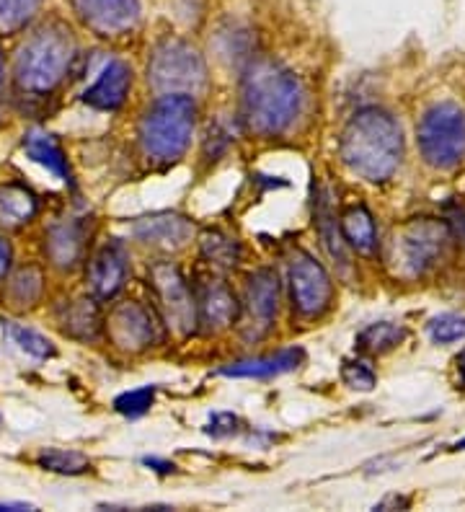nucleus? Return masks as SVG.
<instances>
[{
  "label": "nucleus",
  "mask_w": 465,
  "mask_h": 512,
  "mask_svg": "<svg viewBox=\"0 0 465 512\" xmlns=\"http://www.w3.org/2000/svg\"><path fill=\"white\" fill-rule=\"evenodd\" d=\"M429 337L437 344H453L465 339V316L458 313H442L429 324Z\"/></svg>",
  "instance_id": "obj_30"
},
{
  "label": "nucleus",
  "mask_w": 465,
  "mask_h": 512,
  "mask_svg": "<svg viewBox=\"0 0 465 512\" xmlns=\"http://www.w3.org/2000/svg\"><path fill=\"white\" fill-rule=\"evenodd\" d=\"M341 236L360 254H372L378 249V231H375V220H372L370 210L362 205H354L344 210L341 215Z\"/></svg>",
  "instance_id": "obj_19"
},
{
  "label": "nucleus",
  "mask_w": 465,
  "mask_h": 512,
  "mask_svg": "<svg viewBox=\"0 0 465 512\" xmlns=\"http://www.w3.org/2000/svg\"><path fill=\"white\" fill-rule=\"evenodd\" d=\"M455 450H465V438L460 443H455Z\"/></svg>",
  "instance_id": "obj_38"
},
{
  "label": "nucleus",
  "mask_w": 465,
  "mask_h": 512,
  "mask_svg": "<svg viewBox=\"0 0 465 512\" xmlns=\"http://www.w3.org/2000/svg\"><path fill=\"white\" fill-rule=\"evenodd\" d=\"M127 262H130L127 251L119 241H109L101 246L88 267V282H91L93 293L99 298H114L127 282V272H130Z\"/></svg>",
  "instance_id": "obj_12"
},
{
  "label": "nucleus",
  "mask_w": 465,
  "mask_h": 512,
  "mask_svg": "<svg viewBox=\"0 0 465 512\" xmlns=\"http://www.w3.org/2000/svg\"><path fill=\"white\" fill-rule=\"evenodd\" d=\"M132 86V70L122 63V60H109V63L101 68L99 78L88 88L83 99L86 104H91L93 109H104V112H114L124 104L127 99V91Z\"/></svg>",
  "instance_id": "obj_15"
},
{
  "label": "nucleus",
  "mask_w": 465,
  "mask_h": 512,
  "mask_svg": "<svg viewBox=\"0 0 465 512\" xmlns=\"http://www.w3.org/2000/svg\"><path fill=\"white\" fill-rule=\"evenodd\" d=\"M455 365H458V375H460V383L465 386V350L455 357Z\"/></svg>",
  "instance_id": "obj_34"
},
{
  "label": "nucleus",
  "mask_w": 465,
  "mask_h": 512,
  "mask_svg": "<svg viewBox=\"0 0 465 512\" xmlns=\"http://www.w3.org/2000/svg\"><path fill=\"white\" fill-rule=\"evenodd\" d=\"M75 57V42L60 24L42 26L21 47L16 60V81L29 94H50L68 75Z\"/></svg>",
  "instance_id": "obj_5"
},
{
  "label": "nucleus",
  "mask_w": 465,
  "mask_h": 512,
  "mask_svg": "<svg viewBox=\"0 0 465 512\" xmlns=\"http://www.w3.org/2000/svg\"><path fill=\"white\" fill-rule=\"evenodd\" d=\"M8 267H11V246L6 238H0V277L6 275Z\"/></svg>",
  "instance_id": "obj_33"
},
{
  "label": "nucleus",
  "mask_w": 465,
  "mask_h": 512,
  "mask_svg": "<svg viewBox=\"0 0 465 512\" xmlns=\"http://www.w3.org/2000/svg\"><path fill=\"white\" fill-rule=\"evenodd\" d=\"M406 339V329L393 321H380V324H370L357 334V347L370 355H383V352L396 350L398 344Z\"/></svg>",
  "instance_id": "obj_23"
},
{
  "label": "nucleus",
  "mask_w": 465,
  "mask_h": 512,
  "mask_svg": "<svg viewBox=\"0 0 465 512\" xmlns=\"http://www.w3.org/2000/svg\"><path fill=\"white\" fill-rule=\"evenodd\" d=\"M37 213V200L34 194L24 187H3L0 189V225L6 228H19L29 223Z\"/></svg>",
  "instance_id": "obj_21"
},
{
  "label": "nucleus",
  "mask_w": 465,
  "mask_h": 512,
  "mask_svg": "<svg viewBox=\"0 0 465 512\" xmlns=\"http://www.w3.org/2000/svg\"><path fill=\"white\" fill-rule=\"evenodd\" d=\"M202 251L210 262L220 264V267H233L241 256V246L236 238L225 236L220 231H210L202 236Z\"/></svg>",
  "instance_id": "obj_26"
},
{
  "label": "nucleus",
  "mask_w": 465,
  "mask_h": 512,
  "mask_svg": "<svg viewBox=\"0 0 465 512\" xmlns=\"http://www.w3.org/2000/svg\"><path fill=\"white\" fill-rule=\"evenodd\" d=\"M0 83H3V52H0Z\"/></svg>",
  "instance_id": "obj_37"
},
{
  "label": "nucleus",
  "mask_w": 465,
  "mask_h": 512,
  "mask_svg": "<svg viewBox=\"0 0 465 512\" xmlns=\"http://www.w3.org/2000/svg\"><path fill=\"white\" fill-rule=\"evenodd\" d=\"M132 233H135L137 241L155 246V249H179L194 236V223L186 220L184 215L158 213L137 220L132 225Z\"/></svg>",
  "instance_id": "obj_14"
},
{
  "label": "nucleus",
  "mask_w": 465,
  "mask_h": 512,
  "mask_svg": "<svg viewBox=\"0 0 465 512\" xmlns=\"http://www.w3.org/2000/svg\"><path fill=\"white\" fill-rule=\"evenodd\" d=\"M78 19L104 37L130 32L140 21V0H73Z\"/></svg>",
  "instance_id": "obj_11"
},
{
  "label": "nucleus",
  "mask_w": 465,
  "mask_h": 512,
  "mask_svg": "<svg viewBox=\"0 0 465 512\" xmlns=\"http://www.w3.org/2000/svg\"><path fill=\"white\" fill-rule=\"evenodd\" d=\"M37 463L47 471H57V474H83L88 471V458L83 453H75V450H62V448H47L39 453Z\"/></svg>",
  "instance_id": "obj_25"
},
{
  "label": "nucleus",
  "mask_w": 465,
  "mask_h": 512,
  "mask_svg": "<svg viewBox=\"0 0 465 512\" xmlns=\"http://www.w3.org/2000/svg\"><path fill=\"white\" fill-rule=\"evenodd\" d=\"M303 86L272 60H256L243 73L241 117L256 135H279L303 109Z\"/></svg>",
  "instance_id": "obj_1"
},
{
  "label": "nucleus",
  "mask_w": 465,
  "mask_h": 512,
  "mask_svg": "<svg viewBox=\"0 0 465 512\" xmlns=\"http://www.w3.org/2000/svg\"><path fill=\"white\" fill-rule=\"evenodd\" d=\"M238 313H241V303L236 300L233 290L223 282H207L197 303L199 324H205V329L210 331H220L236 324Z\"/></svg>",
  "instance_id": "obj_16"
},
{
  "label": "nucleus",
  "mask_w": 465,
  "mask_h": 512,
  "mask_svg": "<svg viewBox=\"0 0 465 512\" xmlns=\"http://www.w3.org/2000/svg\"><path fill=\"white\" fill-rule=\"evenodd\" d=\"M62 324L70 337L78 339H96L101 331V316L96 303L88 298L73 300L68 308H65V316H62Z\"/></svg>",
  "instance_id": "obj_22"
},
{
  "label": "nucleus",
  "mask_w": 465,
  "mask_h": 512,
  "mask_svg": "<svg viewBox=\"0 0 465 512\" xmlns=\"http://www.w3.org/2000/svg\"><path fill=\"white\" fill-rule=\"evenodd\" d=\"M150 288H153L168 329H174L179 337H189L197 329L199 316L192 290L186 285L179 267L168 262L153 264V269H150Z\"/></svg>",
  "instance_id": "obj_8"
},
{
  "label": "nucleus",
  "mask_w": 465,
  "mask_h": 512,
  "mask_svg": "<svg viewBox=\"0 0 465 512\" xmlns=\"http://www.w3.org/2000/svg\"><path fill=\"white\" fill-rule=\"evenodd\" d=\"M205 60L184 39H166L153 50L148 81L161 94H189L205 86Z\"/></svg>",
  "instance_id": "obj_6"
},
{
  "label": "nucleus",
  "mask_w": 465,
  "mask_h": 512,
  "mask_svg": "<svg viewBox=\"0 0 465 512\" xmlns=\"http://www.w3.org/2000/svg\"><path fill=\"white\" fill-rule=\"evenodd\" d=\"M6 331H8V337L13 339V344H19L26 355L37 357V360H47V357L55 355L52 342L47 337H42L39 331L26 329V326H19V324H6Z\"/></svg>",
  "instance_id": "obj_28"
},
{
  "label": "nucleus",
  "mask_w": 465,
  "mask_h": 512,
  "mask_svg": "<svg viewBox=\"0 0 465 512\" xmlns=\"http://www.w3.org/2000/svg\"><path fill=\"white\" fill-rule=\"evenodd\" d=\"M316 218H318V228H321L323 246H326L329 256L334 259V262H339L341 267L347 269L349 259H347V254H344V244H341L339 233H336V223H334V218H331V210H329V202H326V197H321V200H318Z\"/></svg>",
  "instance_id": "obj_27"
},
{
  "label": "nucleus",
  "mask_w": 465,
  "mask_h": 512,
  "mask_svg": "<svg viewBox=\"0 0 465 512\" xmlns=\"http://www.w3.org/2000/svg\"><path fill=\"white\" fill-rule=\"evenodd\" d=\"M341 381L347 383L349 388H360V391H370L375 386V373L367 368L365 363H344L341 368Z\"/></svg>",
  "instance_id": "obj_32"
},
{
  "label": "nucleus",
  "mask_w": 465,
  "mask_h": 512,
  "mask_svg": "<svg viewBox=\"0 0 465 512\" xmlns=\"http://www.w3.org/2000/svg\"><path fill=\"white\" fill-rule=\"evenodd\" d=\"M24 148L31 158L37 163H42L44 169L52 171L57 179L62 182H70V169H68V158L60 150V145L55 143L52 135L42 130H31L24 140Z\"/></svg>",
  "instance_id": "obj_20"
},
{
  "label": "nucleus",
  "mask_w": 465,
  "mask_h": 512,
  "mask_svg": "<svg viewBox=\"0 0 465 512\" xmlns=\"http://www.w3.org/2000/svg\"><path fill=\"white\" fill-rule=\"evenodd\" d=\"M42 0H0V32H16L37 13Z\"/></svg>",
  "instance_id": "obj_29"
},
{
  "label": "nucleus",
  "mask_w": 465,
  "mask_h": 512,
  "mask_svg": "<svg viewBox=\"0 0 465 512\" xmlns=\"http://www.w3.org/2000/svg\"><path fill=\"white\" fill-rule=\"evenodd\" d=\"M303 360V350H285L272 357H259V360H243L236 365H225L217 370V375L225 378H274V375L290 373L295 370Z\"/></svg>",
  "instance_id": "obj_18"
},
{
  "label": "nucleus",
  "mask_w": 465,
  "mask_h": 512,
  "mask_svg": "<svg viewBox=\"0 0 465 512\" xmlns=\"http://www.w3.org/2000/svg\"><path fill=\"white\" fill-rule=\"evenodd\" d=\"M419 148L434 169H455L465 158V112L458 104H437L422 117Z\"/></svg>",
  "instance_id": "obj_7"
},
{
  "label": "nucleus",
  "mask_w": 465,
  "mask_h": 512,
  "mask_svg": "<svg viewBox=\"0 0 465 512\" xmlns=\"http://www.w3.org/2000/svg\"><path fill=\"white\" fill-rule=\"evenodd\" d=\"M290 290L292 306L305 319H316L334 298V285H331L329 272L305 251H295L290 262Z\"/></svg>",
  "instance_id": "obj_9"
},
{
  "label": "nucleus",
  "mask_w": 465,
  "mask_h": 512,
  "mask_svg": "<svg viewBox=\"0 0 465 512\" xmlns=\"http://www.w3.org/2000/svg\"><path fill=\"white\" fill-rule=\"evenodd\" d=\"M279 308V280L272 269H259L248 277L246 288V313L248 326L256 329V334L267 331L272 321L277 319Z\"/></svg>",
  "instance_id": "obj_13"
},
{
  "label": "nucleus",
  "mask_w": 465,
  "mask_h": 512,
  "mask_svg": "<svg viewBox=\"0 0 465 512\" xmlns=\"http://www.w3.org/2000/svg\"><path fill=\"white\" fill-rule=\"evenodd\" d=\"M455 220H458V228H460V233H463V238H465V210H458Z\"/></svg>",
  "instance_id": "obj_36"
},
{
  "label": "nucleus",
  "mask_w": 465,
  "mask_h": 512,
  "mask_svg": "<svg viewBox=\"0 0 465 512\" xmlns=\"http://www.w3.org/2000/svg\"><path fill=\"white\" fill-rule=\"evenodd\" d=\"M155 399V386H143V388H135V391H127V394L119 396L114 401V409L124 417H140L145 414L153 406Z\"/></svg>",
  "instance_id": "obj_31"
},
{
  "label": "nucleus",
  "mask_w": 465,
  "mask_h": 512,
  "mask_svg": "<svg viewBox=\"0 0 465 512\" xmlns=\"http://www.w3.org/2000/svg\"><path fill=\"white\" fill-rule=\"evenodd\" d=\"M86 251V225L60 223L52 225L47 233V254L52 264L60 269H73L81 264Z\"/></svg>",
  "instance_id": "obj_17"
},
{
  "label": "nucleus",
  "mask_w": 465,
  "mask_h": 512,
  "mask_svg": "<svg viewBox=\"0 0 465 512\" xmlns=\"http://www.w3.org/2000/svg\"><path fill=\"white\" fill-rule=\"evenodd\" d=\"M341 158L367 182H385L403 158V132L383 109H362L341 132Z\"/></svg>",
  "instance_id": "obj_2"
},
{
  "label": "nucleus",
  "mask_w": 465,
  "mask_h": 512,
  "mask_svg": "<svg viewBox=\"0 0 465 512\" xmlns=\"http://www.w3.org/2000/svg\"><path fill=\"white\" fill-rule=\"evenodd\" d=\"M0 510H31V507L29 505H19V502H6V505L0 502Z\"/></svg>",
  "instance_id": "obj_35"
},
{
  "label": "nucleus",
  "mask_w": 465,
  "mask_h": 512,
  "mask_svg": "<svg viewBox=\"0 0 465 512\" xmlns=\"http://www.w3.org/2000/svg\"><path fill=\"white\" fill-rule=\"evenodd\" d=\"M453 246V228L445 220L414 218L398 225L385 244V264L401 280L424 277Z\"/></svg>",
  "instance_id": "obj_3"
},
{
  "label": "nucleus",
  "mask_w": 465,
  "mask_h": 512,
  "mask_svg": "<svg viewBox=\"0 0 465 512\" xmlns=\"http://www.w3.org/2000/svg\"><path fill=\"white\" fill-rule=\"evenodd\" d=\"M197 104L189 94H163L140 122V143L153 161L171 163L192 143Z\"/></svg>",
  "instance_id": "obj_4"
},
{
  "label": "nucleus",
  "mask_w": 465,
  "mask_h": 512,
  "mask_svg": "<svg viewBox=\"0 0 465 512\" xmlns=\"http://www.w3.org/2000/svg\"><path fill=\"white\" fill-rule=\"evenodd\" d=\"M109 337L122 350L143 352L161 342L163 331L150 308H145L137 300H130V303L114 308L112 316H109Z\"/></svg>",
  "instance_id": "obj_10"
},
{
  "label": "nucleus",
  "mask_w": 465,
  "mask_h": 512,
  "mask_svg": "<svg viewBox=\"0 0 465 512\" xmlns=\"http://www.w3.org/2000/svg\"><path fill=\"white\" fill-rule=\"evenodd\" d=\"M42 272L37 267H21L16 275L11 277L8 285V295H11L13 306H34L42 295Z\"/></svg>",
  "instance_id": "obj_24"
}]
</instances>
